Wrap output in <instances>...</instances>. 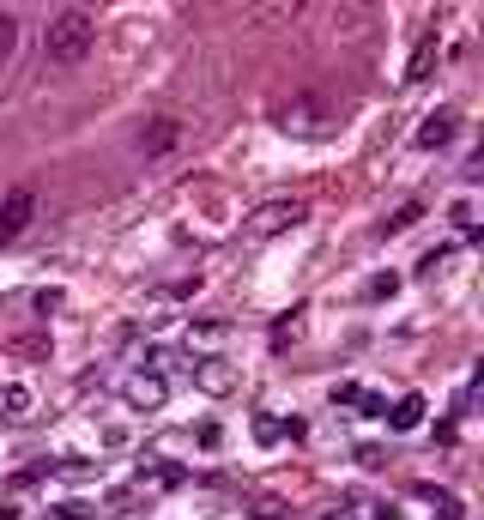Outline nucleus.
<instances>
[{
  "label": "nucleus",
  "mask_w": 484,
  "mask_h": 520,
  "mask_svg": "<svg viewBox=\"0 0 484 520\" xmlns=\"http://www.w3.org/2000/svg\"><path fill=\"white\" fill-rule=\"evenodd\" d=\"M91 49H98V19L85 6H61L49 19V31H43V61L79 67V61H91Z\"/></svg>",
  "instance_id": "obj_1"
},
{
  "label": "nucleus",
  "mask_w": 484,
  "mask_h": 520,
  "mask_svg": "<svg viewBox=\"0 0 484 520\" xmlns=\"http://www.w3.org/2000/svg\"><path fill=\"white\" fill-rule=\"evenodd\" d=\"M303 200H261V206L248 212V224H242V237L248 243H273V237H285L291 224H303Z\"/></svg>",
  "instance_id": "obj_2"
},
{
  "label": "nucleus",
  "mask_w": 484,
  "mask_h": 520,
  "mask_svg": "<svg viewBox=\"0 0 484 520\" xmlns=\"http://www.w3.org/2000/svg\"><path fill=\"white\" fill-rule=\"evenodd\" d=\"M31 218H36V188H31V182H19V188L0 200V248L19 243V237L31 230Z\"/></svg>",
  "instance_id": "obj_3"
},
{
  "label": "nucleus",
  "mask_w": 484,
  "mask_h": 520,
  "mask_svg": "<svg viewBox=\"0 0 484 520\" xmlns=\"http://www.w3.org/2000/svg\"><path fill=\"white\" fill-rule=\"evenodd\" d=\"M121 400H128L134 412H158V406L170 400V382H164L158 369H139V376H128V382H121Z\"/></svg>",
  "instance_id": "obj_4"
},
{
  "label": "nucleus",
  "mask_w": 484,
  "mask_h": 520,
  "mask_svg": "<svg viewBox=\"0 0 484 520\" xmlns=\"http://www.w3.org/2000/svg\"><path fill=\"white\" fill-rule=\"evenodd\" d=\"M176 139H182V121H170V115H158L152 128H139V139H134V151L139 158H164Z\"/></svg>",
  "instance_id": "obj_5"
},
{
  "label": "nucleus",
  "mask_w": 484,
  "mask_h": 520,
  "mask_svg": "<svg viewBox=\"0 0 484 520\" xmlns=\"http://www.w3.org/2000/svg\"><path fill=\"white\" fill-rule=\"evenodd\" d=\"M454 121H460V115H454V109H436V115H424V128H418V151H442V145H449L454 139Z\"/></svg>",
  "instance_id": "obj_6"
},
{
  "label": "nucleus",
  "mask_w": 484,
  "mask_h": 520,
  "mask_svg": "<svg viewBox=\"0 0 484 520\" xmlns=\"http://www.w3.org/2000/svg\"><path fill=\"white\" fill-rule=\"evenodd\" d=\"M194 382L207 387V393H230V387H237V369H230L224 357H207V363L194 369Z\"/></svg>",
  "instance_id": "obj_7"
},
{
  "label": "nucleus",
  "mask_w": 484,
  "mask_h": 520,
  "mask_svg": "<svg viewBox=\"0 0 484 520\" xmlns=\"http://www.w3.org/2000/svg\"><path fill=\"white\" fill-rule=\"evenodd\" d=\"M387 423H394V430H418V423H424V393H406V400L387 412Z\"/></svg>",
  "instance_id": "obj_8"
},
{
  "label": "nucleus",
  "mask_w": 484,
  "mask_h": 520,
  "mask_svg": "<svg viewBox=\"0 0 484 520\" xmlns=\"http://www.w3.org/2000/svg\"><path fill=\"white\" fill-rule=\"evenodd\" d=\"M224 333H230L224 321H194V327H188V345H194V351H212V345H224Z\"/></svg>",
  "instance_id": "obj_9"
},
{
  "label": "nucleus",
  "mask_w": 484,
  "mask_h": 520,
  "mask_svg": "<svg viewBox=\"0 0 484 520\" xmlns=\"http://www.w3.org/2000/svg\"><path fill=\"white\" fill-rule=\"evenodd\" d=\"M0 406H6V417H12V423H25V417H31V387L12 382L6 393H0Z\"/></svg>",
  "instance_id": "obj_10"
},
{
  "label": "nucleus",
  "mask_w": 484,
  "mask_h": 520,
  "mask_svg": "<svg viewBox=\"0 0 484 520\" xmlns=\"http://www.w3.org/2000/svg\"><path fill=\"white\" fill-rule=\"evenodd\" d=\"M418 218H424V206H418V200H406V206L394 212V218H381V237H400V230H412Z\"/></svg>",
  "instance_id": "obj_11"
},
{
  "label": "nucleus",
  "mask_w": 484,
  "mask_h": 520,
  "mask_svg": "<svg viewBox=\"0 0 484 520\" xmlns=\"http://www.w3.org/2000/svg\"><path fill=\"white\" fill-rule=\"evenodd\" d=\"M430 61H436V36H424L412 49V67H406V79H430Z\"/></svg>",
  "instance_id": "obj_12"
},
{
  "label": "nucleus",
  "mask_w": 484,
  "mask_h": 520,
  "mask_svg": "<svg viewBox=\"0 0 484 520\" xmlns=\"http://www.w3.org/2000/svg\"><path fill=\"white\" fill-rule=\"evenodd\" d=\"M12 49H19V19H12V12L0 6V61H6Z\"/></svg>",
  "instance_id": "obj_13"
},
{
  "label": "nucleus",
  "mask_w": 484,
  "mask_h": 520,
  "mask_svg": "<svg viewBox=\"0 0 484 520\" xmlns=\"http://www.w3.org/2000/svg\"><path fill=\"white\" fill-rule=\"evenodd\" d=\"M315 115H321L315 104H291V121H285V128H303V134H309V128H321Z\"/></svg>",
  "instance_id": "obj_14"
},
{
  "label": "nucleus",
  "mask_w": 484,
  "mask_h": 520,
  "mask_svg": "<svg viewBox=\"0 0 484 520\" xmlns=\"http://www.w3.org/2000/svg\"><path fill=\"white\" fill-rule=\"evenodd\" d=\"M43 520H91V508L85 502H61V508H49Z\"/></svg>",
  "instance_id": "obj_15"
},
{
  "label": "nucleus",
  "mask_w": 484,
  "mask_h": 520,
  "mask_svg": "<svg viewBox=\"0 0 484 520\" xmlns=\"http://www.w3.org/2000/svg\"><path fill=\"white\" fill-rule=\"evenodd\" d=\"M278 436H285L278 417H254V442H278Z\"/></svg>",
  "instance_id": "obj_16"
},
{
  "label": "nucleus",
  "mask_w": 484,
  "mask_h": 520,
  "mask_svg": "<svg viewBox=\"0 0 484 520\" xmlns=\"http://www.w3.org/2000/svg\"><path fill=\"white\" fill-rule=\"evenodd\" d=\"M357 412H370V417H387V400H381V393H370V387H363V393H357Z\"/></svg>",
  "instance_id": "obj_17"
},
{
  "label": "nucleus",
  "mask_w": 484,
  "mask_h": 520,
  "mask_svg": "<svg viewBox=\"0 0 484 520\" xmlns=\"http://www.w3.org/2000/svg\"><path fill=\"white\" fill-rule=\"evenodd\" d=\"M248 515H254V520H278V496H254Z\"/></svg>",
  "instance_id": "obj_18"
},
{
  "label": "nucleus",
  "mask_w": 484,
  "mask_h": 520,
  "mask_svg": "<svg viewBox=\"0 0 484 520\" xmlns=\"http://www.w3.org/2000/svg\"><path fill=\"white\" fill-rule=\"evenodd\" d=\"M436 520H466V508H460V496H436Z\"/></svg>",
  "instance_id": "obj_19"
},
{
  "label": "nucleus",
  "mask_w": 484,
  "mask_h": 520,
  "mask_svg": "<svg viewBox=\"0 0 484 520\" xmlns=\"http://www.w3.org/2000/svg\"><path fill=\"white\" fill-rule=\"evenodd\" d=\"M357 393H363L357 382H340V387H333V406H357Z\"/></svg>",
  "instance_id": "obj_20"
},
{
  "label": "nucleus",
  "mask_w": 484,
  "mask_h": 520,
  "mask_svg": "<svg viewBox=\"0 0 484 520\" xmlns=\"http://www.w3.org/2000/svg\"><path fill=\"white\" fill-rule=\"evenodd\" d=\"M394 291H400V278H394V273H381L376 284H370V297H394Z\"/></svg>",
  "instance_id": "obj_21"
},
{
  "label": "nucleus",
  "mask_w": 484,
  "mask_h": 520,
  "mask_svg": "<svg viewBox=\"0 0 484 520\" xmlns=\"http://www.w3.org/2000/svg\"><path fill=\"white\" fill-rule=\"evenodd\" d=\"M0 520H19V508H6V502H0Z\"/></svg>",
  "instance_id": "obj_22"
},
{
  "label": "nucleus",
  "mask_w": 484,
  "mask_h": 520,
  "mask_svg": "<svg viewBox=\"0 0 484 520\" xmlns=\"http://www.w3.org/2000/svg\"><path fill=\"white\" fill-rule=\"evenodd\" d=\"M327 520H357V515H327Z\"/></svg>",
  "instance_id": "obj_23"
}]
</instances>
